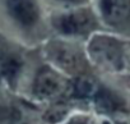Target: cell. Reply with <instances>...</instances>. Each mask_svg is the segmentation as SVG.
Masks as SVG:
<instances>
[{
	"instance_id": "cell-8",
	"label": "cell",
	"mask_w": 130,
	"mask_h": 124,
	"mask_svg": "<svg viewBox=\"0 0 130 124\" xmlns=\"http://www.w3.org/2000/svg\"><path fill=\"white\" fill-rule=\"evenodd\" d=\"M68 124H96V120H91V119H86V118H75V119L70 120Z\"/></svg>"
},
{
	"instance_id": "cell-3",
	"label": "cell",
	"mask_w": 130,
	"mask_h": 124,
	"mask_svg": "<svg viewBox=\"0 0 130 124\" xmlns=\"http://www.w3.org/2000/svg\"><path fill=\"white\" fill-rule=\"evenodd\" d=\"M92 24V18L87 12H75L62 16L57 26L60 31L67 35H79L86 32Z\"/></svg>"
},
{
	"instance_id": "cell-7",
	"label": "cell",
	"mask_w": 130,
	"mask_h": 124,
	"mask_svg": "<svg viewBox=\"0 0 130 124\" xmlns=\"http://www.w3.org/2000/svg\"><path fill=\"white\" fill-rule=\"evenodd\" d=\"M77 95L79 96H92L96 93V85L91 81V79H87V78H83V79H79L78 83H77Z\"/></svg>"
},
{
	"instance_id": "cell-2",
	"label": "cell",
	"mask_w": 130,
	"mask_h": 124,
	"mask_svg": "<svg viewBox=\"0 0 130 124\" xmlns=\"http://www.w3.org/2000/svg\"><path fill=\"white\" fill-rule=\"evenodd\" d=\"M101 10L110 24H124L130 19V0H101Z\"/></svg>"
},
{
	"instance_id": "cell-5",
	"label": "cell",
	"mask_w": 130,
	"mask_h": 124,
	"mask_svg": "<svg viewBox=\"0 0 130 124\" xmlns=\"http://www.w3.org/2000/svg\"><path fill=\"white\" fill-rule=\"evenodd\" d=\"M64 87L62 79L52 73V72H43L38 76L36 81V93L43 99H51L61 93Z\"/></svg>"
},
{
	"instance_id": "cell-9",
	"label": "cell",
	"mask_w": 130,
	"mask_h": 124,
	"mask_svg": "<svg viewBox=\"0 0 130 124\" xmlns=\"http://www.w3.org/2000/svg\"><path fill=\"white\" fill-rule=\"evenodd\" d=\"M65 2H69V3H78L80 0H65Z\"/></svg>"
},
{
	"instance_id": "cell-4",
	"label": "cell",
	"mask_w": 130,
	"mask_h": 124,
	"mask_svg": "<svg viewBox=\"0 0 130 124\" xmlns=\"http://www.w3.org/2000/svg\"><path fill=\"white\" fill-rule=\"evenodd\" d=\"M10 14L23 26L33 24L38 18L37 7L32 0H7Z\"/></svg>"
},
{
	"instance_id": "cell-6",
	"label": "cell",
	"mask_w": 130,
	"mask_h": 124,
	"mask_svg": "<svg viewBox=\"0 0 130 124\" xmlns=\"http://www.w3.org/2000/svg\"><path fill=\"white\" fill-rule=\"evenodd\" d=\"M19 63L15 60V59H7L3 61V65H2V72L3 74L9 78V79H13L14 77H17L18 72H19Z\"/></svg>"
},
{
	"instance_id": "cell-1",
	"label": "cell",
	"mask_w": 130,
	"mask_h": 124,
	"mask_svg": "<svg viewBox=\"0 0 130 124\" xmlns=\"http://www.w3.org/2000/svg\"><path fill=\"white\" fill-rule=\"evenodd\" d=\"M89 51L98 64L111 71H122L126 58L122 45L110 37H96L91 41Z\"/></svg>"
}]
</instances>
